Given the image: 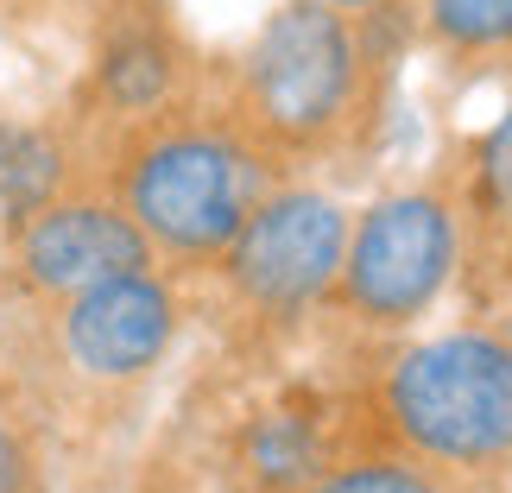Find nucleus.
I'll return each instance as SVG.
<instances>
[{
    "label": "nucleus",
    "instance_id": "obj_1",
    "mask_svg": "<svg viewBox=\"0 0 512 493\" xmlns=\"http://www.w3.org/2000/svg\"><path fill=\"white\" fill-rule=\"evenodd\" d=\"M411 19V0L367 19L323 0H285L234 64L228 108L285 165V177L367 159L386 127L392 64Z\"/></svg>",
    "mask_w": 512,
    "mask_h": 493
},
{
    "label": "nucleus",
    "instance_id": "obj_2",
    "mask_svg": "<svg viewBox=\"0 0 512 493\" xmlns=\"http://www.w3.org/2000/svg\"><path fill=\"white\" fill-rule=\"evenodd\" d=\"M361 437L430 468L449 493L512 487V317L481 310L386 354L361 399Z\"/></svg>",
    "mask_w": 512,
    "mask_h": 493
},
{
    "label": "nucleus",
    "instance_id": "obj_3",
    "mask_svg": "<svg viewBox=\"0 0 512 493\" xmlns=\"http://www.w3.org/2000/svg\"><path fill=\"white\" fill-rule=\"evenodd\" d=\"M102 184L140 222L159 266H215L241 222L285 184V165L241 127L228 102H177L114 133Z\"/></svg>",
    "mask_w": 512,
    "mask_h": 493
},
{
    "label": "nucleus",
    "instance_id": "obj_4",
    "mask_svg": "<svg viewBox=\"0 0 512 493\" xmlns=\"http://www.w3.org/2000/svg\"><path fill=\"white\" fill-rule=\"evenodd\" d=\"M462 279V203L449 177L399 184L348 228L329 310L361 335H399Z\"/></svg>",
    "mask_w": 512,
    "mask_h": 493
},
{
    "label": "nucleus",
    "instance_id": "obj_5",
    "mask_svg": "<svg viewBox=\"0 0 512 493\" xmlns=\"http://www.w3.org/2000/svg\"><path fill=\"white\" fill-rule=\"evenodd\" d=\"M348 228H354V215L342 196L285 177L241 222L228 253L215 260L222 291L241 310V323L260 335H285L310 310H323L329 291H336L342 253H348Z\"/></svg>",
    "mask_w": 512,
    "mask_h": 493
},
{
    "label": "nucleus",
    "instance_id": "obj_6",
    "mask_svg": "<svg viewBox=\"0 0 512 493\" xmlns=\"http://www.w3.org/2000/svg\"><path fill=\"white\" fill-rule=\"evenodd\" d=\"M146 266H159V253L102 177L95 184L76 177L70 190H57L51 203L7 228V279L32 304H64L76 291Z\"/></svg>",
    "mask_w": 512,
    "mask_h": 493
},
{
    "label": "nucleus",
    "instance_id": "obj_7",
    "mask_svg": "<svg viewBox=\"0 0 512 493\" xmlns=\"http://www.w3.org/2000/svg\"><path fill=\"white\" fill-rule=\"evenodd\" d=\"M177 335H184V298L159 266L121 272V279H102L64 304H51L57 361L70 367V380L102 392H127L152 380L171 361Z\"/></svg>",
    "mask_w": 512,
    "mask_h": 493
},
{
    "label": "nucleus",
    "instance_id": "obj_8",
    "mask_svg": "<svg viewBox=\"0 0 512 493\" xmlns=\"http://www.w3.org/2000/svg\"><path fill=\"white\" fill-rule=\"evenodd\" d=\"M196 95V45L171 0H102L89 32L83 108L108 133H127Z\"/></svg>",
    "mask_w": 512,
    "mask_h": 493
},
{
    "label": "nucleus",
    "instance_id": "obj_9",
    "mask_svg": "<svg viewBox=\"0 0 512 493\" xmlns=\"http://www.w3.org/2000/svg\"><path fill=\"white\" fill-rule=\"evenodd\" d=\"M336 430L310 405H266L228 437L234 493H298L336 462Z\"/></svg>",
    "mask_w": 512,
    "mask_h": 493
},
{
    "label": "nucleus",
    "instance_id": "obj_10",
    "mask_svg": "<svg viewBox=\"0 0 512 493\" xmlns=\"http://www.w3.org/2000/svg\"><path fill=\"white\" fill-rule=\"evenodd\" d=\"M76 184V140L51 121H0V234Z\"/></svg>",
    "mask_w": 512,
    "mask_h": 493
},
{
    "label": "nucleus",
    "instance_id": "obj_11",
    "mask_svg": "<svg viewBox=\"0 0 512 493\" xmlns=\"http://www.w3.org/2000/svg\"><path fill=\"white\" fill-rule=\"evenodd\" d=\"M418 32L462 70H494L512 57V0H418Z\"/></svg>",
    "mask_w": 512,
    "mask_h": 493
},
{
    "label": "nucleus",
    "instance_id": "obj_12",
    "mask_svg": "<svg viewBox=\"0 0 512 493\" xmlns=\"http://www.w3.org/2000/svg\"><path fill=\"white\" fill-rule=\"evenodd\" d=\"M449 184H456V203H462V253H468V241H481L512 209V108L462 152Z\"/></svg>",
    "mask_w": 512,
    "mask_h": 493
},
{
    "label": "nucleus",
    "instance_id": "obj_13",
    "mask_svg": "<svg viewBox=\"0 0 512 493\" xmlns=\"http://www.w3.org/2000/svg\"><path fill=\"white\" fill-rule=\"evenodd\" d=\"M298 493H449L430 468H418L411 456H399V449H386V443H354L342 449L336 462L323 468L310 487Z\"/></svg>",
    "mask_w": 512,
    "mask_h": 493
},
{
    "label": "nucleus",
    "instance_id": "obj_14",
    "mask_svg": "<svg viewBox=\"0 0 512 493\" xmlns=\"http://www.w3.org/2000/svg\"><path fill=\"white\" fill-rule=\"evenodd\" d=\"M462 272L475 279V291L487 298V310H512V209L481 234V241H468Z\"/></svg>",
    "mask_w": 512,
    "mask_h": 493
},
{
    "label": "nucleus",
    "instance_id": "obj_15",
    "mask_svg": "<svg viewBox=\"0 0 512 493\" xmlns=\"http://www.w3.org/2000/svg\"><path fill=\"white\" fill-rule=\"evenodd\" d=\"M0 493H45V456L13 405H0Z\"/></svg>",
    "mask_w": 512,
    "mask_h": 493
},
{
    "label": "nucleus",
    "instance_id": "obj_16",
    "mask_svg": "<svg viewBox=\"0 0 512 493\" xmlns=\"http://www.w3.org/2000/svg\"><path fill=\"white\" fill-rule=\"evenodd\" d=\"M323 7H336V13H354V19H367V13H386V7H405V0H323Z\"/></svg>",
    "mask_w": 512,
    "mask_h": 493
},
{
    "label": "nucleus",
    "instance_id": "obj_17",
    "mask_svg": "<svg viewBox=\"0 0 512 493\" xmlns=\"http://www.w3.org/2000/svg\"><path fill=\"white\" fill-rule=\"evenodd\" d=\"M506 64H512V57H506Z\"/></svg>",
    "mask_w": 512,
    "mask_h": 493
}]
</instances>
